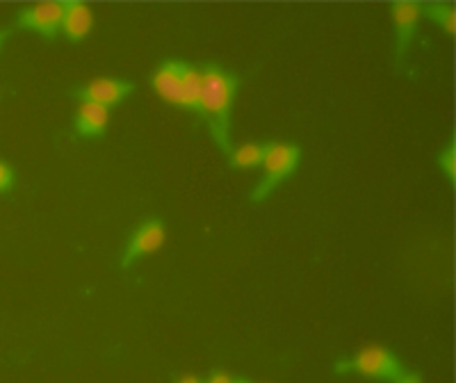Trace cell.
Returning <instances> with one entry per match:
<instances>
[{"label":"cell","instance_id":"cell-1","mask_svg":"<svg viewBox=\"0 0 456 383\" xmlns=\"http://www.w3.org/2000/svg\"><path fill=\"white\" fill-rule=\"evenodd\" d=\"M201 73L203 89L199 119L208 126L215 144L228 156V151L233 149V144H231V114H233V101L240 89V78L215 62L203 64Z\"/></svg>","mask_w":456,"mask_h":383},{"label":"cell","instance_id":"cell-2","mask_svg":"<svg viewBox=\"0 0 456 383\" xmlns=\"http://www.w3.org/2000/svg\"><path fill=\"white\" fill-rule=\"evenodd\" d=\"M151 87L162 101L199 117L203 89L201 67L183 60H165L151 76Z\"/></svg>","mask_w":456,"mask_h":383},{"label":"cell","instance_id":"cell-3","mask_svg":"<svg viewBox=\"0 0 456 383\" xmlns=\"http://www.w3.org/2000/svg\"><path fill=\"white\" fill-rule=\"evenodd\" d=\"M333 370L336 374H361V377L393 383L406 372V365L384 345H368L352 356L340 358Z\"/></svg>","mask_w":456,"mask_h":383},{"label":"cell","instance_id":"cell-4","mask_svg":"<svg viewBox=\"0 0 456 383\" xmlns=\"http://www.w3.org/2000/svg\"><path fill=\"white\" fill-rule=\"evenodd\" d=\"M299 160L301 149L297 144H290V142H270L267 156L263 160V181L251 192V201L263 203L285 178H290L295 174Z\"/></svg>","mask_w":456,"mask_h":383},{"label":"cell","instance_id":"cell-5","mask_svg":"<svg viewBox=\"0 0 456 383\" xmlns=\"http://www.w3.org/2000/svg\"><path fill=\"white\" fill-rule=\"evenodd\" d=\"M165 242H167L165 224L156 217L144 219V222L133 231L128 244H126L124 254H121V267L126 270V267L135 265L137 260H142L144 256L156 254L158 249L165 247Z\"/></svg>","mask_w":456,"mask_h":383},{"label":"cell","instance_id":"cell-6","mask_svg":"<svg viewBox=\"0 0 456 383\" xmlns=\"http://www.w3.org/2000/svg\"><path fill=\"white\" fill-rule=\"evenodd\" d=\"M64 3H37L23 7L14 19V26L39 32L46 39H55L62 32Z\"/></svg>","mask_w":456,"mask_h":383},{"label":"cell","instance_id":"cell-7","mask_svg":"<svg viewBox=\"0 0 456 383\" xmlns=\"http://www.w3.org/2000/svg\"><path fill=\"white\" fill-rule=\"evenodd\" d=\"M135 92V83L121 78H94L85 83L83 87L73 89L71 96L80 103H96L103 108H114L119 105L126 96Z\"/></svg>","mask_w":456,"mask_h":383},{"label":"cell","instance_id":"cell-8","mask_svg":"<svg viewBox=\"0 0 456 383\" xmlns=\"http://www.w3.org/2000/svg\"><path fill=\"white\" fill-rule=\"evenodd\" d=\"M390 14H393L395 26V60H397V64H402L415 39V30H418V23H420L422 16V5L420 3H395L390 7Z\"/></svg>","mask_w":456,"mask_h":383},{"label":"cell","instance_id":"cell-9","mask_svg":"<svg viewBox=\"0 0 456 383\" xmlns=\"http://www.w3.org/2000/svg\"><path fill=\"white\" fill-rule=\"evenodd\" d=\"M110 124V110L96 103H80L76 119H73V133L83 140L103 137Z\"/></svg>","mask_w":456,"mask_h":383},{"label":"cell","instance_id":"cell-10","mask_svg":"<svg viewBox=\"0 0 456 383\" xmlns=\"http://www.w3.org/2000/svg\"><path fill=\"white\" fill-rule=\"evenodd\" d=\"M92 28L94 12L87 3H80V0H69V3H64L62 32L67 35L69 42H83L85 37L92 32Z\"/></svg>","mask_w":456,"mask_h":383},{"label":"cell","instance_id":"cell-11","mask_svg":"<svg viewBox=\"0 0 456 383\" xmlns=\"http://www.w3.org/2000/svg\"><path fill=\"white\" fill-rule=\"evenodd\" d=\"M267 149H270V142H244L228 151V162L233 169H256V167H263Z\"/></svg>","mask_w":456,"mask_h":383},{"label":"cell","instance_id":"cell-12","mask_svg":"<svg viewBox=\"0 0 456 383\" xmlns=\"http://www.w3.org/2000/svg\"><path fill=\"white\" fill-rule=\"evenodd\" d=\"M422 12H427L431 21L438 23L447 35H454V5H450V3H429V5H422Z\"/></svg>","mask_w":456,"mask_h":383},{"label":"cell","instance_id":"cell-13","mask_svg":"<svg viewBox=\"0 0 456 383\" xmlns=\"http://www.w3.org/2000/svg\"><path fill=\"white\" fill-rule=\"evenodd\" d=\"M438 167L443 169V174L447 176V181L454 183V174H456V158H454V142L443 149V153H438Z\"/></svg>","mask_w":456,"mask_h":383},{"label":"cell","instance_id":"cell-14","mask_svg":"<svg viewBox=\"0 0 456 383\" xmlns=\"http://www.w3.org/2000/svg\"><path fill=\"white\" fill-rule=\"evenodd\" d=\"M12 185H14V169H12L10 162L0 160V194L10 192Z\"/></svg>","mask_w":456,"mask_h":383},{"label":"cell","instance_id":"cell-15","mask_svg":"<svg viewBox=\"0 0 456 383\" xmlns=\"http://www.w3.org/2000/svg\"><path fill=\"white\" fill-rule=\"evenodd\" d=\"M233 381L235 379L231 377L228 372H224V370H215V372L210 374V377H208L203 383H233Z\"/></svg>","mask_w":456,"mask_h":383},{"label":"cell","instance_id":"cell-16","mask_svg":"<svg viewBox=\"0 0 456 383\" xmlns=\"http://www.w3.org/2000/svg\"><path fill=\"white\" fill-rule=\"evenodd\" d=\"M393 383H425V381H422V377H420V374L409 372V370H406V372L402 374V377H399V379H395Z\"/></svg>","mask_w":456,"mask_h":383},{"label":"cell","instance_id":"cell-17","mask_svg":"<svg viewBox=\"0 0 456 383\" xmlns=\"http://www.w3.org/2000/svg\"><path fill=\"white\" fill-rule=\"evenodd\" d=\"M174 383H203V379L194 377V374H185V377L176 379V381H174Z\"/></svg>","mask_w":456,"mask_h":383},{"label":"cell","instance_id":"cell-18","mask_svg":"<svg viewBox=\"0 0 456 383\" xmlns=\"http://www.w3.org/2000/svg\"><path fill=\"white\" fill-rule=\"evenodd\" d=\"M7 35H10V32H7V30H0V48L5 46V42H7Z\"/></svg>","mask_w":456,"mask_h":383},{"label":"cell","instance_id":"cell-19","mask_svg":"<svg viewBox=\"0 0 456 383\" xmlns=\"http://www.w3.org/2000/svg\"><path fill=\"white\" fill-rule=\"evenodd\" d=\"M233 383H251V381H247V379H235Z\"/></svg>","mask_w":456,"mask_h":383}]
</instances>
